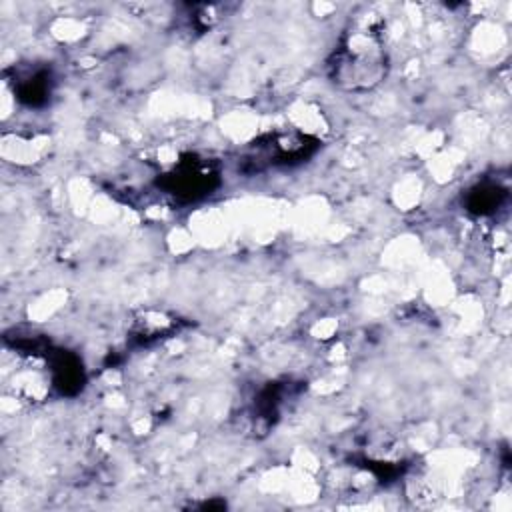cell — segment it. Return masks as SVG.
Wrapping results in <instances>:
<instances>
[{
    "instance_id": "277c9868",
    "label": "cell",
    "mask_w": 512,
    "mask_h": 512,
    "mask_svg": "<svg viewBox=\"0 0 512 512\" xmlns=\"http://www.w3.org/2000/svg\"><path fill=\"white\" fill-rule=\"evenodd\" d=\"M10 84L18 102L30 108L44 106L50 100L54 88L50 68L40 64H24L18 68L14 66Z\"/></svg>"
},
{
    "instance_id": "8992f818",
    "label": "cell",
    "mask_w": 512,
    "mask_h": 512,
    "mask_svg": "<svg viewBox=\"0 0 512 512\" xmlns=\"http://www.w3.org/2000/svg\"><path fill=\"white\" fill-rule=\"evenodd\" d=\"M508 198V190L494 180H482L466 190L462 204L470 214L490 216L494 214Z\"/></svg>"
},
{
    "instance_id": "6da1fadb",
    "label": "cell",
    "mask_w": 512,
    "mask_h": 512,
    "mask_svg": "<svg viewBox=\"0 0 512 512\" xmlns=\"http://www.w3.org/2000/svg\"><path fill=\"white\" fill-rule=\"evenodd\" d=\"M388 74V52L378 26L356 24L340 38L328 60V76L340 90L366 92Z\"/></svg>"
},
{
    "instance_id": "52a82bcc",
    "label": "cell",
    "mask_w": 512,
    "mask_h": 512,
    "mask_svg": "<svg viewBox=\"0 0 512 512\" xmlns=\"http://www.w3.org/2000/svg\"><path fill=\"white\" fill-rule=\"evenodd\" d=\"M174 328L172 320H166L162 314H146L142 320L136 322V334L142 336L144 340L158 338L164 332H170Z\"/></svg>"
},
{
    "instance_id": "7a4b0ae2",
    "label": "cell",
    "mask_w": 512,
    "mask_h": 512,
    "mask_svg": "<svg viewBox=\"0 0 512 512\" xmlns=\"http://www.w3.org/2000/svg\"><path fill=\"white\" fill-rule=\"evenodd\" d=\"M320 140L304 132H274L250 142L238 160V168L246 174L264 172L268 168L298 166L316 154Z\"/></svg>"
},
{
    "instance_id": "5b68a950",
    "label": "cell",
    "mask_w": 512,
    "mask_h": 512,
    "mask_svg": "<svg viewBox=\"0 0 512 512\" xmlns=\"http://www.w3.org/2000/svg\"><path fill=\"white\" fill-rule=\"evenodd\" d=\"M50 384L64 396H74L84 386V368L78 356L66 350H52L46 354Z\"/></svg>"
},
{
    "instance_id": "3957f363",
    "label": "cell",
    "mask_w": 512,
    "mask_h": 512,
    "mask_svg": "<svg viewBox=\"0 0 512 512\" xmlns=\"http://www.w3.org/2000/svg\"><path fill=\"white\" fill-rule=\"evenodd\" d=\"M220 186V166L216 160L184 154L168 172L158 178V188L180 204L198 202Z\"/></svg>"
}]
</instances>
